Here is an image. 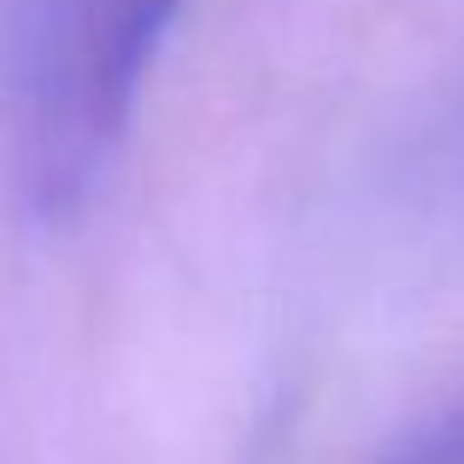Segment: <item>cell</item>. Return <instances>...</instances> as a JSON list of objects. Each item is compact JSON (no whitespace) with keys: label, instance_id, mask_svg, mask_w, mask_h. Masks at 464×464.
<instances>
[{"label":"cell","instance_id":"obj_2","mask_svg":"<svg viewBox=\"0 0 464 464\" xmlns=\"http://www.w3.org/2000/svg\"><path fill=\"white\" fill-rule=\"evenodd\" d=\"M400 464H464V418L447 423V430H435L430 441H418Z\"/></svg>","mask_w":464,"mask_h":464},{"label":"cell","instance_id":"obj_1","mask_svg":"<svg viewBox=\"0 0 464 464\" xmlns=\"http://www.w3.org/2000/svg\"><path fill=\"white\" fill-rule=\"evenodd\" d=\"M182 0H0V136L24 200L59 218L106 177Z\"/></svg>","mask_w":464,"mask_h":464}]
</instances>
